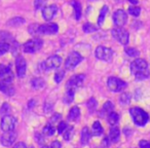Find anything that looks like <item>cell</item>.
Listing matches in <instances>:
<instances>
[{
    "label": "cell",
    "mask_w": 150,
    "mask_h": 148,
    "mask_svg": "<svg viewBox=\"0 0 150 148\" xmlns=\"http://www.w3.org/2000/svg\"><path fill=\"white\" fill-rule=\"evenodd\" d=\"M131 72L136 79L144 80L149 77L150 71L148 68V64L143 59H136L131 64Z\"/></svg>",
    "instance_id": "6da1fadb"
},
{
    "label": "cell",
    "mask_w": 150,
    "mask_h": 148,
    "mask_svg": "<svg viewBox=\"0 0 150 148\" xmlns=\"http://www.w3.org/2000/svg\"><path fill=\"white\" fill-rule=\"evenodd\" d=\"M129 114L133 118L134 123L138 127H144L149 120V114L140 107H133L129 109Z\"/></svg>",
    "instance_id": "7a4b0ae2"
},
{
    "label": "cell",
    "mask_w": 150,
    "mask_h": 148,
    "mask_svg": "<svg viewBox=\"0 0 150 148\" xmlns=\"http://www.w3.org/2000/svg\"><path fill=\"white\" fill-rule=\"evenodd\" d=\"M107 86H108V89L111 92L119 93V92H122L127 86V82L123 81V80L112 76V77H109L108 80H107Z\"/></svg>",
    "instance_id": "3957f363"
},
{
    "label": "cell",
    "mask_w": 150,
    "mask_h": 148,
    "mask_svg": "<svg viewBox=\"0 0 150 148\" xmlns=\"http://www.w3.org/2000/svg\"><path fill=\"white\" fill-rule=\"evenodd\" d=\"M17 125V118L15 116L11 114L3 115L1 123H0V127L3 132H8V131H13Z\"/></svg>",
    "instance_id": "277c9868"
},
{
    "label": "cell",
    "mask_w": 150,
    "mask_h": 148,
    "mask_svg": "<svg viewBox=\"0 0 150 148\" xmlns=\"http://www.w3.org/2000/svg\"><path fill=\"white\" fill-rule=\"evenodd\" d=\"M112 36L119 42V43L127 45L129 43V32L122 27H116L112 30Z\"/></svg>",
    "instance_id": "5b68a950"
},
{
    "label": "cell",
    "mask_w": 150,
    "mask_h": 148,
    "mask_svg": "<svg viewBox=\"0 0 150 148\" xmlns=\"http://www.w3.org/2000/svg\"><path fill=\"white\" fill-rule=\"evenodd\" d=\"M84 77L83 74H77V75H74L68 80L66 84V90H73V91H76L77 89L81 88L83 86V82H84Z\"/></svg>",
    "instance_id": "8992f818"
},
{
    "label": "cell",
    "mask_w": 150,
    "mask_h": 148,
    "mask_svg": "<svg viewBox=\"0 0 150 148\" xmlns=\"http://www.w3.org/2000/svg\"><path fill=\"white\" fill-rule=\"evenodd\" d=\"M81 61H82L81 55L78 54L77 52H72L68 56L66 62H65V69H67V70H72V69H74Z\"/></svg>",
    "instance_id": "52a82bcc"
},
{
    "label": "cell",
    "mask_w": 150,
    "mask_h": 148,
    "mask_svg": "<svg viewBox=\"0 0 150 148\" xmlns=\"http://www.w3.org/2000/svg\"><path fill=\"white\" fill-rule=\"evenodd\" d=\"M113 52L111 48L106 47V46H98L96 50V57L97 59L101 61H104V62H110L112 60Z\"/></svg>",
    "instance_id": "ba28073f"
},
{
    "label": "cell",
    "mask_w": 150,
    "mask_h": 148,
    "mask_svg": "<svg viewBox=\"0 0 150 148\" xmlns=\"http://www.w3.org/2000/svg\"><path fill=\"white\" fill-rule=\"evenodd\" d=\"M42 45H43V42H42V40L38 39V38L28 40L24 44V52H28V54H33V52H36L37 50H39L42 47Z\"/></svg>",
    "instance_id": "9c48e42d"
},
{
    "label": "cell",
    "mask_w": 150,
    "mask_h": 148,
    "mask_svg": "<svg viewBox=\"0 0 150 148\" xmlns=\"http://www.w3.org/2000/svg\"><path fill=\"white\" fill-rule=\"evenodd\" d=\"M17 137L18 134L15 132V130L13 131L4 132L3 135L1 136V138H0V143L2 144L3 146H5V147H9V146H11L16 142Z\"/></svg>",
    "instance_id": "30bf717a"
},
{
    "label": "cell",
    "mask_w": 150,
    "mask_h": 148,
    "mask_svg": "<svg viewBox=\"0 0 150 148\" xmlns=\"http://www.w3.org/2000/svg\"><path fill=\"white\" fill-rule=\"evenodd\" d=\"M62 58L60 56H52L43 62V68L45 70H54L61 66Z\"/></svg>",
    "instance_id": "8fae6325"
},
{
    "label": "cell",
    "mask_w": 150,
    "mask_h": 148,
    "mask_svg": "<svg viewBox=\"0 0 150 148\" xmlns=\"http://www.w3.org/2000/svg\"><path fill=\"white\" fill-rule=\"evenodd\" d=\"M113 22L117 27H122L127 22V15L123 9H118L113 13Z\"/></svg>",
    "instance_id": "7c38bea8"
},
{
    "label": "cell",
    "mask_w": 150,
    "mask_h": 148,
    "mask_svg": "<svg viewBox=\"0 0 150 148\" xmlns=\"http://www.w3.org/2000/svg\"><path fill=\"white\" fill-rule=\"evenodd\" d=\"M0 79L4 82L11 84V81L13 79V74L11 72V67L0 64Z\"/></svg>",
    "instance_id": "4fadbf2b"
},
{
    "label": "cell",
    "mask_w": 150,
    "mask_h": 148,
    "mask_svg": "<svg viewBox=\"0 0 150 148\" xmlns=\"http://www.w3.org/2000/svg\"><path fill=\"white\" fill-rule=\"evenodd\" d=\"M16 68H17V74L19 77H24L27 71V63L23 57H18L16 61Z\"/></svg>",
    "instance_id": "5bb4252c"
},
{
    "label": "cell",
    "mask_w": 150,
    "mask_h": 148,
    "mask_svg": "<svg viewBox=\"0 0 150 148\" xmlns=\"http://www.w3.org/2000/svg\"><path fill=\"white\" fill-rule=\"evenodd\" d=\"M57 11H58L57 5H54V4L48 5V6L43 7V9H42V17H43V19L45 20V21H50V20L54 19Z\"/></svg>",
    "instance_id": "9a60e30c"
},
{
    "label": "cell",
    "mask_w": 150,
    "mask_h": 148,
    "mask_svg": "<svg viewBox=\"0 0 150 148\" xmlns=\"http://www.w3.org/2000/svg\"><path fill=\"white\" fill-rule=\"evenodd\" d=\"M38 33L40 34H56L59 31V27L57 24H47V25H41L37 28Z\"/></svg>",
    "instance_id": "2e32d148"
},
{
    "label": "cell",
    "mask_w": 150,
    "mask_h": 148,
    "mask_svg": "<svg viewBox=\"0 0 150 148\" xmlns=\"http://www.w3.org/2000/svg\"><path fill=\"white\" fill-rule=\"evenodd\" d=\"M0 92H2L3 94L7 95V96H13L15 94V90H13L11 84L8 82H4V81H0Z\"/></svg>",
    "instance_id": "e0dca14e"
},
{
    "label": "cell",
    "mask_w": 150,
    "mask_h": 148,
    "mask_svg": "<svg viewBox=\"0 0 150 148\" xmlns=\"http://www.w3.org/2000/svg\"><path fill=\"white\" fill-rule=\"evenodd\" d=\"M91 132H90V129L88 127H84L83 129L81 130V134H80V142H81L82 145H86L88 144L90 142V139H91Z\"/></svg>",
    "instance_id": "ac0fdd59"
},
{
    "label": "cell",
    "mask_w": 150,
    "mask_h": 148,
    "mask_svg": "<svg viewBox=\"0 0 150 148\" xmlns=\"http://www.w3.org/2000/svg\"><path fill=\"white\" fill-rule=\"evenodd\" d=\"M119 138H120V132L117 127H111L110 133H109V140H110L112 143H116L119 141Z\"/></svg>",
    "instance_id": "d6986e66"
},
{
    "label": "cell",
    "mask_w": 150,
    "mask_h": 148,
    "mask_svg": "<svg viewBox=\"0 0 150 148\" xmlns=\"http://www.w3.org/2000/svg\"><path fill=\"white\" fill-rule=\"evenodd\" d=\"M80 116V110L78 107H72L69 111V114H68V119L70 121H77L78 118Z\"/></svg>",
    "instance_id": "ffe728a7"
},
{
    "label": "cell",
    "mask_w": 150,
    "mask_h": 148,
    "mask_svg": "<svg viewBox=\"0 0 150 148\" xmlns=\"http://www.w3.org/2000/svg\"><path fill=\"white\" fill-rule=\"evenodd\" d=\"M31 86L34 90H42V89L45 88V81H44L42 78L40 77H36V78H33L31 80Z\"/></svg>",
    "instance_id": "44dd1931"
},
{
    "label": "cell",
    "mask_w": 150,
    "mask_h": 148,
    "mask_svg": "<svg viewBox=\"0 0 150 148\" xmlns=\"http://www.w3.org/2000/svg\"><path fill=\"white\" fill-rule=\"evenodd\" d=\"M113 111V104L111 102H106L102 107V110H101V116L104 117V116H108L111 112Z\"/></svg>",
    "instance_id": "7402d4cb"
},
{
    "label": "cell",
    "mask_w": 150,
    "mask_h": 148,
    "mask_svg": "<svg viewBox=\"0 0 150 148\" xmlns=\"http://www.w3.org/2000/svg\"><path fill=\"white\" fill-rule=\"evenodd\" d=\"M72 5L74 7V13H75V19L77 20H80V17H81V4L78 0H73L72 1Z\"/></svg>",
    "instance_id": "603a6c76"
},
{
    "label": "cell",
    "mask_w": 150,
    "mask_h": 148,
    "mask_svg": "<svg viewBox=\"0 0 150 148\" xmlns=\"http://www.w3.org/2000/svg\"><path fill=\"white\" fill-rule=\"evenodd\" d=\"M107 120H108L109 125H110L111 127H116V125L118 123V121H119L118 113L113 112V111H112V112L108 115V117H107Z\"/></svg>",
    "instance_id": "cb8c5ba5"
},
{
    "label": "cell",
    "mask_w": 150,
    "mask_h": 148,
    "mask_svg": "<svg viewBox=\"0 0 150 148\" xmlns=\"http://www.w3.org/2000/svg\"><path fill=\"white\" fill-rule=\"evenodd\" d=\"M103 132H104V130H103V127L101 125V123L99 121H95L92 127V135L101 136L103 134Z\"/></svg>",
    "instance_id": "d4e9b609"
},
{
    "label": "cell",
    "mask_w": 150,
    "mask_h": 148,
    "mask_svg": "<svg viewBox=\"0 0 150 148\" xmlns=\"http://www.w3.org/2000/svg\"><path fill=\"white\" fill-rule=\"evenodd\" d=\"M73 134H74V129H73V127H67V129L65 130V132L62 135L65 141H70L73 137Z\"/></svg>",
    "instance_id": "484cf974"
},
{
    "label": "cell",
    "mask_w": 150,
    "mask_h": 148,
    "mask_svg": "<svg viewBox=\"0 0 150 148\" xmlns=\"http://www.w3.org/2000/svg\"><path fill=\"white\" fill-rule=\"evenodd\" d=\"M108 6L107 5H104V6L102 7V9H101L100 11V15H99V18H98V25H102L103 22H104L105 20V17H106V15L108 13Z\"/></svg>",
    "instance_id": "4316f807"
},
{
    "label": "cell",
    "mask_w": 150,
    "mask_h": 148,
    "mask_svg": "<svg viewBox=\"0 0 150 148\" xmlns=\"http://www.w3.org/2000/svg\"><path fill=\"white\" fill-rule=\"evenodd\" d=\"M86 106H88V111H90L91 113H94L95 111L97 110V107H98V103H97L96 99L91 98L90 100L88 101V104H86Z\"/></svg>",
    "instance_id": "83f0119b"
},
{
    "label": "cell",
    "mask_w": 150,
    "mask_h": 148,
    "mask_svg": "<svg viewBox=\"0 0 150 148\" xmlns=\"http://www.w3.org/2000/svg\"><path fill=\"white\" fill-rule=\"evenodd\" d=\"M25 22L26 21L23 19V18L17 17V18H13V19H11V21H8V22H7V24H8V26H13V27H17V26L23 25Z\"/></svg>",
    "instance_id": "f1b7e54d"
},
{
    "label": "cell",
    "mask_w": 150,
    "mask_h": 148,
    "mask_svg": "<svg viewBox=\"0 0 150 148\" xmlns=\"http://www.w3.org/2000/svg\"><path fill=\"white\" fill-rule=\"evenodd\" d=\"M54 132H56V130H54V125H50V123H48V125H46L45 127H43V131H42V133H43L44 135L48 136V137H52V136H54Z\"/></svg>",
    "instance_id": "f546056e"
},
{
    "label": "cell",
    "mask_w": 150,
    "mask_h": 148,
    "mask_svg": "<svg viewBox=\"0 0 150 148\" xmlns=\"http://www.w3.org/2000/svg\"><path fill=\"white\" fill-rule=\"evenodd\" d=\"M74 96H75V91L73 90H67L66 94H65V97H64V102L69 104L73 101L74 99Z\"/></svg>",
    "instance_id": "4dcf8cb0"
},
{
    "label": "cell",
    "mask_w": 150,
    "mask_h": 148,
    "mask_svg": "<svg viewBox=\"0 0 150 148\" xmlns=\"http://www.w3.org/2000/svg\"><path fill=\"white\" fill-rule=\"evenodd\" d=\"M82 30H83V32H86V33H92V32L97 31V30H98V28H97L96 26L93 25V24L86 23V24H84V25H83Z\"/></svg>",
    "instance_id": "1f68e13d"
},
{
    "label": "cell",
    "mask_w": 150,
    "mask_h": 148,
    "mask_svg": "<svg viewBox=\"0 0 150 148\" xmlns=\"http://www.w3.org/2000/svg\"><path fill=\"white\" fill-rule=\"evenodd\" d=\"M9 50H11V45H9V43L4 42V41L0 42V56L6 54Z\"/></svg>",
    "instance_id": "d6a6232c"
},
{
    "label": "cell",
    "mask_w": 150,
    "mask_h": 148,
    "mask_svg": "<svg viewBox=\"0 0 150 148\" xmlns=\"http://www.w3.org/2000/svg\"><path fill=\"white\" fill-rule=\"evenodd\" d=\"M119 101H120V103L122 105H127L129 102H131V95L125 93V94H122L120 96V98H119Z\"/></svg>",
    "instance_id": "836d02e7"
},
{
    "label": "cell",
    "mask_w": 150,
    "mask_h": 148,
    "mask_svg": "<svg viewBox=\"0 0 150 148\" xmlns=\"http://www.w3.org/2000/svg\"><path fill=\"white\" fill-rule=\"evenodd\" d=\"M64 76H65V71L64 70L57 71L56 74H54V81H56L57 84H60V82L63 80V78H64Z\"/></svg>",
    "instance_id": "e575fe53"
},
{
    "label": "cell",
    "mask_w": 150,
    "mask_h": 148,
    "mask_svg": "<svg viewBox=\"0 0 150 148\" xmlns=\"http://www.w3.org/2000/svg\"><path fill=\"white\" fill-rule=\"evenodd\" d=\"M129 13H131L133 17H139L140 13H141V8L138 6H131L129 8Z\"/></svg>",
    "instance_id": "d590c367"
},
{
    "label": "cell",
    "mask_w": 150,
    "mask_h": 148,
    "mask_svg": "<svg viewBox=\"0 0 150 148\" xmlns=\"http://www.w3.org/2000/svg\"><path fill=\"white\" fill-rule=\"evenodd\" d=\"M9 112H11V106L7 103H4L2 105V107H1V109H0V113L2 115H6L9 114Z\"/></svg>",
    "instance_id": "8d00e7d4"
},
{
    "label": "cell",
    "mask_w": 150,
    "mask_h": 148,
    "mask_svg": "<svg viewBox=\"0 0 150 148\" xmlns=\"http://www.w3.org/2000/svg\"><path fill=\"white\" fill-rule=\"evenodd\" d=\"M45 3H46V0H34V7H35V9L37 11V9H40V8H42V7H44Z\"/></svg>",
    "instance_id": "74e56055"
},
{
    "label": "cell",
    "mask_w": 150,
    "mask_h": 148,
    "mask_svg": "<svg viewBox=\"0 0 150 148\" xmlns=\"http://www.w3.org/2000/svg\"><path fill=\"white\" fill-rule=\"evenodd\" d=\"M67 129V123H64V121H61V123H59L58 125V129H57V131H58V133L60 134H63L65 132V130Z\"/></svg>",
    "instance_id": "f35d334b"
},
{
    "label": "cell",
    "mask_w": 150,
    "mask_h": 148,
    "mask_svg": "<svg viewBox=\"0 0 150 148\" xmlns=\"http://www.w3.org/2000/svg\"><path fill=\"white\" fill-rule=\"evenodd\" d=\"M125 52L131 57H138L139 56V52H138L136 48H127V50H125Z\"/></svg>",
    "instance_id": "ab89813d"
},
{
    "label": "cell",
    "mask_w": 150,
    "mask_h": 148,
    "mask_svg": "<svg viewBox=\"0 0 150 148\" xmlns=\"http://www.w3.org/2000/svg\"><path fill=\"white\" fill-rule=\"evenodd\" d=\"M35 139H36V142H37L39 145H42L44 142V138L43 136H42V134L40 133H36L35 134Z\"/></svg>",
    "instance_id": "60d3db41"
},
{
    "label": "cell",
    "mask_w": 150,
    "mask_h": 148,
    "mask_svg": "<svg viewBox=\"0 0 150 148\" xmlns=\"http://www.w3.org/2000/svg\"><path fill=\"white\" fill-rule=\"evenodd\" d=\"M140 148H150V142L147 140H141L139 142Z\"/></svg>",
    "instance_id": "b9f144b4"
},
{
    "label": "cell",
    "mask_w": 150,
    "mask_h": 148,
    "mask_svg": "<svg viewBox=\"0 0 150 148\" xmlns=\"http://www.w3.org/2000/svg\"><path fill=\"white\" fill-rule=\"evenodd\" d=\"M13 148H27V146H26V144L24 142H18Z\"/></svg>",
    "instance_id": "7bdbcfd3"
},
{
    "label": "cell",
    "mask_w": 150,
    "mask_h": 148,
    "mask_svg": "<svg viewBox=\"0 0 150 148\" xmlns=\"http://www.w3.org/2000/svg\"><path fill=\"white\" fill-rule=\"evenodd\" d=\"M61 143L59 141H54L50 145V148H61Z\"/></svg>",
    "instance_id": "ee69618b"
},
{
    "label": "cell",
    "mask_w": 150,
    "mask_h": 148,
    "mask_svg": "<svg viewBox=\"0 0 150 148\" xmlns=\"http://www.w3.org/2000/svg\"><path fill=\"white\" fill-rule=\"evenodd\" d=\"M60 118H61V114H54V117L52 118V121H56V123H58Z\"/></svg>",
    "instance_id": "f6af8a7d"
},
{
    "label": "cell",
    "mask_w": 150,
    "mask_h": 148,
    "mask_svg": "<svg viewBox=\"0 0 150 148\" xmlns=\"http://www.w3.org/2000/svg\"><path fill=\"white\" fill-rule=\"evenodd\" d=\"M129 1L131 3H133V4H137L138 3V0H129Z\"/></svg>",
    "instance_id": "bcb514c9"
},
{
    "label": "cell",
    "mask_w": 150,
    "mask_h": 148,
    "mask_svg": "<svg viewBox=\"0 0 150 148\" xmlns=\"http://www.w3.org/2000/svg\"><path fill=\"white\" fill-rule=\"evenodd\" d=\"M98 148H106V147H105V146H104V145H101V146H100V147H98Z\"/></svg>",
    "instance_id": "7dc6e473"
},
{
    "label": "cell",
    "mask_w": 150,
    "mask_h": 148,
    "mask_svg": "<svg viewBox=\"0 0 150 148\" xmlns=\"http://www.w3.org/2000/svg\"><path fill=\"white\" fill-rule=\"evenodd\" d=\"M41 148H48V147H47V146H42Z\"/></svg>",
    "instance_id": "c3c4849f"
},
{
    "label": "cell",
    "mask_w": 150,
    "mask_h": 148,
    "mask_svg": "<svg viewBox=\"0 0 150 148\" xmlns=\"http://www.w3.org/2000/svg\"><path fill=\"white\" fill-rule=\"evenodd\" d=\"M28 148H34L33 146H30V147H28Z\"/></svg>",
    "instance_id": "681fc988"
},
{
    "label": "cell",
    "mask_w": 150,
    "mask_h": 148,
    "mask_svg": "<svg viewBox=\"0 0 150 148\" xmlns=\"http://www.w3.org/2000/svg\"><path fill=\"white\" fill-rule=\"evenodd\" d=\"M93 1H96V0H93Z\"/></svg>",
    "instance_id": "f907efd6"
}]
</instances>
